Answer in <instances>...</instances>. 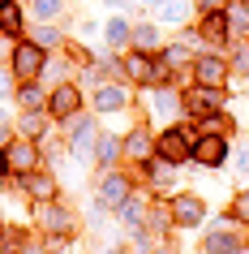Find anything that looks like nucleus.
<instances>
[{
  "label": "nucleus",
  "mask_w": 249,
  "mask_h": 254,
  "mask_svg": "<svg viewBox=\"0 0 249 254\" xmlns=\"http://www.w3.org/2000/svg\"><path fill=\"white\" fill-rule=\"evenodd\" d=\"M194 142H198L194 125H168V129H159V138H155V155L181 168V164L194 160Z\"/></svg>",
  "instance_id": "nucleus-1"
},
{
  "label": "nucleus",
  "mask_w": 249,
  "mask_h": 254,
  "mask_svg": "<svg viewBox=\"0 0 249 254\" xmlns=\"http://www.w3.org/2000/svg\"><path fill=\"white\" fill-rule=\"evenodd\" d=\"M43 69H48V48H39V43H17L13 56H9V73H13L17 82H39Z\"/></svg>",
  "instance_id": "nucleus-2"
},
{
  "label": "nucleus",
  "mask_w": 249,
  "mask_h": 254,
  "mask_svg": "<svg viewBox=\"0 0 249 254\" xmlns=\"http://www.w3.org/2000/svg\"><path fill=\"white\" fill-rule=\"evenodd\" d=\"M168 211H172V224L198 228V224H202V215H206V198H202V194H194V190H181V194H172Z\"/></svg>",
  "instance_id": "nucleus-3"
},
{
  "label": "nucleus",
  "mask_w": 249,
  "mask_h": 254,
  "mask_svg": "<svg viewBox=\"0 0 249 254\" xmlns=\"http://www.w3.org/2000/svg\"><path fill=\"white\" fill-rule=\"evenodd\" d=\"M4 160H9V173L26 177V173H35V168H43V151H39L35 138H17V142L4 147Z\"/></svg>",
  "instance_id": "nucleus-4"
},
{
  "label": "nucleus",
  "mask_w": 249,
  "mask_h": 254,
  "mask_svg": "<svg viewBox=\"0 0 249 254\" xmlns=\"http://www.w3.org/2000/svg\"><path fill=\"white\" fill-rule=\"evenodd\" d=\"M48 112H52L56 121H73L82 112V91L73 86V82H56L52 91H48Z\"/></svg>",
  "instance_id": "nucleus-5"
},
{
  "label": "nucleus",
  "mask_w": 249,
  "mask_h": 254,
  "mask_svg": "<svg viewBox=\"0 0 249 254\" xmlns=\"http://www.w3.org/2000/svg\"><path fill=\"white\" fill-rule=\"evenodd\" d=\"M99 125H95L91 117H73L69 121V151L73 155H82V160H95V142H99Z\"/></svg>",
  "instance_id": "nucleus-6"
},
{
  "label": "nucleus",
  "mask_w": 249,
  "mask_h": 254,
  "mask_svg": "<svg viewBox=\"0 0 249 254\" xmlns=\"http://www.w3.org/2000/svg\"><path fill=\"white\" fill-rule=\"evenodd\" d=\"M181 108L189 117H210V112L223 108V86H202V82H198L189 95H181Z\"/></svg>",
  "instance_id": "nucleus-7"
},
{
  "label": "nucleus",
  "mask_w": 249,
  "mask_h": 254,
  "mask_svg": "<svg viewBox=\"0 0 249 254\" xmlns=\"http://www.w3.org/2000/svg\"><path fill=\"white\" fill-rule=\"evenodd\" d=\"M133 194V181L125 173H107L103 181H99V190H95V198H99V211H116L120 202Z\"/></svg>",
  "instance_id": "nucleus-8"
},
{
  "label": "nucleus",
  "mask_w": 249,
  "mask_h": 254,
  "mask_svg": "<svg viewBox=\"0 0 249 254\" xmlns=\"http://www.w3.org/2000/svg\"><path fill=\"white\" fill-rule=\"evenodd\" d=\"M194 160H198V168H219V164H228V138L223 134H198Z\"/></svg>",
  "instance_id": "nucleus-9"
},
{
  "label": "nucleus",
  "mask_w": 249,
  "mask_h": 254,
  "mask_svg": "<svg viewBox=\"0 0 249 254\" xmlns=\"http://www.w3.org/2000/svg\"><path fill=\"white\" fill-rule=\"evenodd\" d=\"M22 194L35 198V202H52V198H60V181H56L48 168H35V173L22 177Z\"/></svg>",
  "instance_id": "nucleus-10"
},
{
  "label": "nucleus",
  "mask_w": 249,
  "mask_h": 254,
  "mask_svg": "<svg viewBox=\"0 0 249 254\" xmlns=\"http://www.w3.org/2000/svg\"><path fill=\"white\" fill-rule=\"evenodd\" d=\"M228 61L223 56H215V52H206V56H194V78L202 82V86H223L228 82Z\"/></svg>",
  "instance_id": "nucleus-11"
},
{
  "label": "nucleus",
  "mask_w": 249,
  "mask_h": 254,
  "mask_svg": "<svg viewBox=\"0 0 249 254\" xmlns=\"http://www.w3.org/2000/svg\"><path fill=\"white\" fill-rule=\"evenodd\" d=\"M91 104H95V112H125L129 108V91L120 82H99L95 95H91Z\"/></svg>",
  "instance_id": "nucleus-12"
},
{
  "label": "nucleus",
  "mask_w": 249,
  "mask_h": 254,
  "mask_svg": "<svg viewBox=\"0 0 249 254\" xmlns=\"http://www.w3.org/2000/svg\"><path fill=\"white\" fill-rule=\"evenodd\" d=\"M125 78L155 86V82H159V65H155V56H150V52H138V48H133V52L125 56Z\"/></svg>",
  "instance_id": "nucleus-13"
},
{
  "label": "nucleus",
  "mask_w": 249,
  "mask_h": 254,
  "mask_svg": "<svg viewBox=\"0 0 249 254\" xmlns=\"http://www.w3.org/2000/svg\"><path fill=\"white\" fill-rule=\"evenodd\" d=\"M241 250V233H232V224H215L202 237V254H232Z\"/></svg>",
  "instance_id": "nucleus-14"
},
{
  "label": "nucleus",
  "mask_w": 249,
  "mask_h": 254,
  "mask_svg": "<svg viewBox=\"0 0 249 254\" xmlns=\"http://www.w3.org/2000/svg\"><path fill=\"white\" fill-rule=\"evenodd\" d=\"M35 224L48 228V233H69V215H65V207H56V198H52V202H39V207H35Z\"/></svg>",
  "instance_id": "nucleus-15"
},
{
  "label": "nucleus",
  "mask_w": 249,
  "mask_h": 254,
  "mask_svg": "<svg viewBox=\"0 0 249 254\" xmlns=\"http://www.w3.org/2000/svg\"><path fill=\"white\" fill-rule=\"evenodd\" d=\"M120 151H125V155H129V160H150V155H155V142H150V138L142 134V129H133V134H125L120 138Z\"/></svg>",
  "instance_id": "nucleus-16"
},
{
  "label": "nucleus",
  "mask_w": 249,
  "mask_h": 254,
  "mask_svg": "<svg viewBox=\"0 0 249 254\" xmlns=\"http://www.w3.org/2000/svg\"><path fill=\"white\" fill-rule=\"evenodd\" d=\"M17 104L26 108V112H43L48 108V91H43L39 82H17Z\"/></svg>",
  "instance_id": "nucleus-17"
},
{
  "label": "nucleus",
  "mask_w": 249,
  "mask_h": 254,
  "mask_svg": "<svg viewBox=\"0 0 249 254\" xmlns=\"http://www.w3.org/2000/svg\"><path fill=\"white\" fill-rule=\"evenodd\" d=\"M103 39H107V48H129L133 43V26L125 22V17H112V22H103Z\"/></svg>",
  "instance_id": "nucleus-18"
},
{
  "label": "nucleus",
  "mask_w": 249,
  "mask_h": 254,
  "mask_svg": "<svg viewBox=\"0 0 249 254\" xmlns=\"http://www.w3.org/2000/svg\"><path fill=\"white\" fill-rule=\"evenodd\" d=\"M176 108H181V95L172 91V86H159V91L150 95V112H155V121H168Z\"/></svg>",
  "instance_id": "nucleus-19"
},
{
  "label": "nucleus",
  "mask_w": 249,
  "mask_h": 254,
  "mask_svg": "<svg viewBox=\"0 0 249 254\" xmlns=\"http://www.w3.org/2000/svg\"><path fill=\"white\" fill-rule=\"evenodd\" d=\"M120 155H125V151H120V138H116V134H99V142H95V164L112 168Z\"/></svg>",
  "instance_id": "nucleus-20"
},
{
  "label": "nucleus",
  "mask_w": 249,
  "mask_h": 254,
  "mask_svg": "<svg viewBox=\"0 0 249 254\" xmlns=\"http://www.w3.org/2000/svg\"><path fill=\"white\" fill-rule=\"evenodd\" d=\"M185 17H189V0H163L159 4V22L163 26H185Z\"/></svg>",
  "instance_id": "nucleus-21"
},
{
  "label": "nucleus",
  "mask_w": 249,
  "mask_h": 254,
  "mask_svg": "<svg viewBox=\"0 0 249 254\" xmlns=\"http://www.w3.org/2000/svg\"><path fill=\"white\" fill-rule=\"evenodd\" d=\"M159 61L176 73V69H185V65H194V56H189V43H168L163 52H159Z\"/></svg>",
  "instance_id": "nucleus-22"
},
{
  "label": "nucleus",
  "mask_w": 249,
  "mask_h": 254,
  "mask_svg": "<svg viewBox=\"0 0 249 254\" xmlns=\"http://www.w3.org/2000/svg\"><path fill=\"white\" fill-rule=\"evenodd\" d=\"M159 43H163L159 26H150V22H142V26H133V48H138V52H155Z\"/></svg>",
  "instance_id": "nucleus-23"
},
{
  "label": "nucleus",
  "mask_w": 249,
  "mask_h": 254,
  "mask_svg": "<svg viewBox=\"0 0 249 254\" xmlns=\"http://www.w3.org/2000/svg\"><path fill=\"white\" fill-rule=\"evenodd\" d=\"M0 30L4 35H17L22 30V4L17 0H0Z\"/></svg>",
  "instance_id": "nucleus-24"
},
{
  "label": "nucleus",
  "mask_w": 249,
  "mask_h": 254,
  "mask_svg": "<svg viewBox=\"0 0 249 254\" xmlns=\"http://www.w3.org/2000/svg\"><path fill=\"white\" fill-rule=\"evenodd\" d=\"M116 215H120V220H125V224H142V220H146V198H138V194H129V198H125V202H120V207H116Z\"/></svg>",
  "instance_id": "nucleus-25"
},
{
  "label": "nucleus",
  "mask_w": 249,
  "mask_h": 254,
  "mask_svg": "<svg viewBox=\"0 0 249 254\" xmlns=\"http://www.w3.org/2000/svg\"><path fill=\"white\" fill-rule=\"evenodd\" d=\"M30 246L26 228H0V254H22Z\"/></svg>",
  "instance_id": "nucleus-26"
},
{
  "label": "nucleus",
  "mask_w": 249,
  "mask_h": 254,
  "mask_svg": "<svg viewBox=\"0 0 249 254\" xmlns=\"http://www.w3.org/2000/svg\"><path fill=\"white\" fill-rule=\"evenodd\" d=\"M202 35H206V39H232V30H228V13H206L202 17Z\"/></svg>",
  "instance_id": "nucleus-27"
},
{
  "label": "nucleus",
  "mask_w": 249,
  "mask_h": 254,
  "mask_svg": "<svg viewBox=\"0 0 249 254\" xmlns=\"http://www.w3.org/2000/svg\"><path fill=\"white\" fill-rule=\"evenodd\" d=\"M228 30H232V39L249 30V4H232L228 9Z\"/></svg>",
  "instance_id": "nucleus-28"
},
{
  "label": "nucleus",
  "mask_w": 249,
  "mask_h": 254,
  "mask_svg": "<svg viewBox=\"0 0 249 254\" xmlns=\"http://www.w3.org/2000/svg\"><path fill=\"white\" fill-rule=\"evenodd\" d=\"M17 134H22V138H35V142H39V138H43V117H39V112H26V117L17 121Z\"/></svg>",
  "instance_id": "nucleus-29"
},
{
  "label": "nucleus",
  "mask_w": 249,
  "mask_h": 254,
  "mask_svg": "<svg viewBox=\"0 0 249 254\" xmlns=\"http://www.w3.org/2000/svg\"><path fill=\"white\" fill-rule=\"evenodd\" d=\"M35 43H39V48H52V43H65V35H60L56 26H39L35 30Z\"/></svg>",
  "instance_id": "nucleus-30"
},
{
  "label": "nucleus",
  "mask_w": 249,
  "mask_h": 254,
  "mask_svg": "<svg viewBox=\"0 0 249 254\" xmlns=\"http://www.w3.org/2000/svg\"><path fill=\"white\" fill-rule=\"evenodd\" d=\"M198 129H202V134H228L232 125H228L223 117H215V112H210V117H202V125H198Z\"/></svg>",
  "instance_id": "nucleus-31"
},
{
  "label": "nucleus",
  "mask_w": 249,
  "mask_h": 254,
  "mask_svg": "<svg viewBox=\"0 0 249 254\" xmlns=\"http://www.w3.org/2000/svg\"><path fill=\"white\" fill-rule=\"evenodd\" d=\"M150 254H176V241H172L168 233H155V237H150Z\"/></svg>",
  "instance_id": "nucleus-32"
},
{
  "label": "nucleus",
  "mask_w": 249,
  "mask_h": 254,
  "mask_svg": "<svg viewBox=\"0 0 249 254\" xmlns=\"http://www.w3.org/2000/svg\"><path fill=\"white\" fill-rule=\"evenodd\" d=\"M232 220H236V224H249V194H236V202H232Z\"/></svg>",
  "instance_id": "nucleus-33"
},
{
  "label": "nucleus",
  "mask_w": 249,
  "mask_h": 254,
  "mask_svg": "<svg viewBox=\"0 0 249 254\" xmlns=\"http://www.w3.org/2000/svg\"><path fill=\"white\" fill-rule=\"evenodd\" d=\"M30 4H35V13H39V17H48V22H52V17L60 13V0H30Z\"/></svg>",
  "instance_id": "nucleus-34"
},
{
  "label": "nucleus",
  "mask_w": 249,
  "mask_h": 254,
  "mask_svg": "<svg viewBox=\"0 0 249 254\" xmlns=\"http://www.w3.org/2000/svg\"><path fill=\"white\" fill-rule=\"evenodd\" d=\"M13 142V121H9V112H0V151Z\"/></svg>",
  "instance_id": "nucleus-35"
},
{
  "label": "nucleus",
  "mask_w": 249,
  "mask_h": 254,
  "mask_svg": "<svg viewBox=\"0 0 249 254\" xmlns=\"http://www.w3.org/2000/svg\"><path fill=\"white\" fill-rule=\"evenodd\" d=\"M236 73H249V43H236Z\"/></svg>",
  "instance_id": "nucleus-36"
},
{
  "label": "nucleus",
  "mask_w": 249,
  "mask_h": 254,
  "mask_svg": "<svg viewBox=\"0 0 249 254\" xmlns=\"http://www.w3.org/2000/svg\"><path fill=\"white\" fill-rule=\"evenodd\" d=\"M9 39H13V35H4V30H0V61H4V56H13V48H17V43H9Z\"/></svg>",
  "instance_id": "nucleus-37"
},
{
  "label": "nucleus",
  "mask_w": 249,
  "mask_h": 254,
  "mask_svg": "<svg viewBox=\"0 0 249 254\" xmlns=\"http://www.w3.org/2000/svg\"><path fill=\"white\" fill-rule=\"evenodd\" d=\"M236 168H241V173H249V147H236Z\"/></svg>",
  "instance_id": "nucleus-38"
},
{
  "label": "nucleus",
  "mask_w": 249,
  "mask_h": 254,
  "mask_svg": "<svg viewBox=\"0 0 249 254\" xmlns=\"http://www.w3.org/2000/svg\"><path fill=\"white\" fill-rule=\"evenodd\" d=\"M198 9L202 13H219V0H198Z\"/></svg>",
  "instance_id": "nucleus-39"
},
{
  "label": "nucleus",
  "mask_w": 249,
  "mask_h": 254,
  "mask_svg": "<svg viewBox=\"0 0 249 254\" xmlns=\"http://www.w3.org/2000/svg\"><path fill=\"white\" fill-rule=\"evenodd\" d=\"M107 4H112V9H129V0H107Z\"/></svg>",
  "instance_id": "nucleus-40"
},
{
  "label": "nucleus",
  "mask_w": 249,
  "mask_h": 254,
  "mask_svg": "<svg viewBox=\"0 0 249 254\" xmlns=\"http://www.w3.org/2000/svg\"><path fill=\"white\" fill-rule=\"evenodd\" d=\"M9 173V160H4V151H0V177Z\"/></svg>",
  "instance_id": "nucleus-41"
},
{
  "label": "nucleus",
  "mask_w": 249,
  "mask_h": 254,
  "mask_svg": "<svg viewBox=\"0 0 249 254\" xmlns=\"http://www.w3.org/2000/svg\"><path fill=\"white\" fill-rule=\"evenodd\" d=\"M112 254H133V250H129V246H120V250H112Z\"/></svg>",
  "instance_id": "nucleus-42"
},
{
  "label": "nucleus",
  "mask_w": 249,
  "mask_h": 254,
  "mask_svg": "<svg viewBox=\"0 0 249 254\" xmlns=\"http://www.w3.org/2000/svg\"><path fill=\"white\" fill-rule=\"evenodd\" d=\"M142 4H159V0H142Z\"/></svg>",
  "instance_id": "nucleus-43"
},
{
  "label": "nucleus",
  "mask_w": 249,
  "mask_h": 254,
  "mask_svg": "<svg viewBox=\"0 0 249 254\" xmlns=\"http://www.w3.org/2000/svg\"><path fill=\"white\" fill-rule=\"evenodd\" d=\"M17 4H22V0H17Z\"/></svg>",
  "instance_id": "nucleus-44"
}]
</instances>
